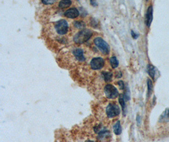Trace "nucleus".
I'll return each mask as SVG.
<instances>
[{
	"label": "nucleus",
	"instance_id": "obj_1",
	"mask_svg": "<svg viewBox=\"0 0 169 142\" xmlns=\"http://www.w3.org/2000/svg\"><path fill=\"white\" fill-rule=\"evenodd\" d=\"M92 31L84 29L77 32L74 37V41L77 44H83L87 41L92 36Z\"/></svg>",
	"mask_w": 169,
	"mask_h": 142
},
{
	"label": "nucleus",
	"instance_id": "obj_2",
	"mask_svg": "<svg viewBox=\"0 0 169 142\" xmlns=\"http://www.w3.org/2000/svg\"><path fill=\"white\" fill-rule=\"evenodd\" d=\"M94 43L103 54L108 55L110 53L109 45L101 37H96L94 40Z\"/></svg>",
	"mask_w": 169,
	"mask_h": 142
},
{
	"label": "nucleus",
	"instance_id": "obj_3",
	"mask_svg": "<svg viewBox=\"0 0 169 142\" xmlns=\"http://www.w3.org/2000/svg\"><path fill=\"white\" fill-rule=\"evenodd\" d=\"M55 29L59 35H65L68 32L69 24L65 20H60L55 23Z\"/></svg>",
	"mask_w": 169,
	"mask_h": 142
},
{
	"label": "nucleus",
	"instance_id": "obj_4",
	"mask_svg": "<svg viewBox=\"0 0 169 142\" xmlns=\"http://www.w3.org/2000/svg\"><path fill=\"white\" fill-rule=\"evenodd\" d=\"M104 91H105L106 97L110 99H115L119 95L118 90L116 89V88L113 85L110 84H108L105 87Z\"/></svg>",
	"mask_w": 169,
	"mask_h": 142
},
{
	"label": "nucleus",
	"instance_id": "obj_5",
	"mask_svg": "<svg viewBox=\"0 0 169 142\" xmlns=\"http://www.w3.org/2000/svg\"><path fill=\"white\" fill-rule=\"evenodd\" d=\"M120 112L119 107L115 104H109L106 108V114L109 118H112L118 116Z\"/></svg>",
	"mask_w": 169,
	"mask_h": 142
},
{
	"label": "nucleus",
	"instance_id": "obj_6",
	"mask_svg": "<svg viewBox=\"0 0 169 142\" xmlns=\"http://www.w3.org/2000/svg\"><path fill=\"white\" fill-rule=\"evenodd\" d=\"M105 65V61L100 57L93 58L90 63V66L92 70H98L101 69Z\"/></svg>",
	"mask_w": 169,
	"mask_h": 142
},
{
	"label": "nucleus",
	"instance_id": "obj_7",
	"mask_svg": "<svg viewBox=\"0 0 169 142\" xmlns=\"http://www.w3.org/2000/svg\"><path fill=\"white\" fill-rule=\"evenodd\" d=\"M73 55L77 61L82 62L84 61L86 58L84 55V51L80 48H77L73 51Z\"/></svg>",
	"mask_w": 169,
	"mask_h": 142
},
{
	"label": "nucleus",
	"instance_id": "obj_8",
	"mask_svg": "<svg viewBox=\"0 0 169 142\" xmlns=\"http://www.w3.org/2000/svg\"><path fill=\"white\" fill-rule=\"evenodd\" d=\"M64 15L69 18H75L79 15V11L75 8H72L65 12Z\"/></svg>",
	"mask_w": 169,
	"mask_h": 142
},
{
	"label": "nucleus",
	"instance_id": "obj_9",
	"mask_svg": "<svg viewBox=\"0 0 169 142\" xmlns=\"http://www.w3.org/2000/svg\"><path fill=\"white\" fill-rule=\"evenodd\" d=\"M153 6L150 5L146 11V24L147 25L148 27H150V25L151 24V22L153 21Z\"/></svg>",
	"mask_w": 169,
	"mask_h": 142
},
{
	"label": "nucleus",
	"instance_id": "obj_10",
	"mask_svg": "<svg viewBox=\"0 0 169 142\" xmlns=\"http://www.w3.org/2000/svg\"><path fill=\"white\" fill-rule=\"evenodd\" d=\"M159 121L160 123H168L169 122V108H167L160 115Z\"/></svg>",
	"mask_w": 169,
	"mask_h": 142
},
{
	"label": "nucleus",
	"instance_id": "obj_11",
	"mask_svg": "<svg viewBox=\"0 0 169 142\" xmlns=\"http://www.w3.org/2000/svg\"><path fill=\"white\" fill-rule=\"evenodd\" d=\"M147 71L149 75L153 79H154L156 75V68L154 66L151 65V64H148L147 67Z\"/></svg>",
	"mask_w": 169,
	"mask_h": 142
},
{
	"label": "nucleus",
	"instance_id": "obj_12",
	"mask_svg": "<svg viewBox=\"0 0 169 142\" xmlns=\"http://www.w3.org/2000/svg\"><path fill=\"white\" fill-rule=\"evenodd\" d=\"M113 131L114 133L116 135H119L121 134L122 133V127L120 125V123L119 121H118L116 122L114 126H113Z\"/></svg>",
	"mask_w": 169,
	"mask_h": 142
},
{
	"label": "nucleus",
	"instance_id": "obj_13",
	"mask_svg": "<svg viewBox=\"0 0 169 142\" xmlns=\"http://www.w3.org/2000/svg\"><path fill=\"white\" fill-rule=\"evenodd\" d=\"M102 75L104 80L106 82H110L112 79V73L109 71H103L102 73Z\"/></svg>",
	"mask_w": 169,
	"mask_h": 142
},
{
	"label": "nucleus",
	"instance_id": "obj_14",
	"mask_svg": "<svg viewBox=\"0 0 169 142\" xmlns=\"http://www.w3.org/2000/svg\"><path fill=\"white\" fill-rule=\"evenodd\" d=\"M119 61L115 56H113L110 58V64L113 68H117L119 66Z\"/></svg>",
	"mask_w": 169,
	"mask_h": 142
},
{
	"label": "nucleus",
	"instance_id": "obj_15",
	"mask_svg": "<svg viewBox=\"0 0 169 142\" xmlns=\"http://www.w3.org/2000/svg\"><path fill=\"white\" fill-rule=\"evenodd\" d=\"M74 25L77 28V29H84L86 26V24L84 22L80 21V20H77L74 22Z\"/></svg>",
	"mask_w": 169,
	"mask_h": 142
},
{
	"label": "nucleus",
	"instance_id": "obj_16",
	"mask_svg": "<svg viewBox=\"0 0 169 142\" xmlns=\"http://www.w3.org/2000/svg\"><path fill=\"white\" fill-rule=\"evenodd\" d=\"M72 5L71 1H61L59 3V7L61 8H65Z\"/></svg>",
	"mask_w": 169,
	"mask_h": 142
},
{
	"label": "nucleus",
	"instance_id": "obj_17",
	"mask_svg": "<svg viewBox=\"0 0 169 142\" xmlns=\"http://www.w3.org/2000/svg\"><path fill=\"white\" fill-rule=\"evenodd\" d=\"M148 95L150 96L152 92H153V83L152 82L150 79H148Z\"/></svg>",
	"mask_w": 169,
	"mask_h": 142
},
{
	"label": "nucleus",
	"instance_id": "obj_18",
	"mask_svg": "<svg viewBox=\"0 0 169 142\" xmlns=\"http://www.w3.org/2000/svg\"><path fill=\"white\" fill-rule=\"evenodd\" d=\"M119 100L120 104V105H121V106H122V109H123L124 112H125V100H124V95H121L119 97Z\"/></svg>",
	"mask_w": 169,
	"mask_h": 142
},
{
	"label": "nucleus",
	"instance_id": "obj_19",
	"mask_svg": "<svg viewBox=\"0 0 169 142\" xmlns=\"http://www.w3.org/2000/svg\"><path fill=\"white\" fill-rule=\"evenodd\" d=\"M55 2V1H54V0H52V1H51V0H43L42 1V3L44 5H51V4H53Z\"/></svg>",
	"mask_w": 169,
	"mask_h": 142
},
{
	"label": "nucleus",
	"instance_id": "obj_20",
	"mask_svg": "<svg viewBox=\"0 0 169 142\" xmlns=\"http://www.w3.org/2000/svg\"><path fill=\"white\" fill-rule=\"evenodd\" d=\"M131 35H132V37H133L134 39H136L139 37V34L135 33L134 31H133V30H131Z\"/></svg>",
	"mask_w": 169,
	"mask_h": 142
},
{
	"label": "nucleus",
	"instance_id": "obj_21",
	"mask_svg": "<svg viewBox=\"0 0 169 142\" xmlns=\"http://www.w3.org/2000/svg\"><path fill=\"white\" fill-rule=\"evenodd\" d=\"M118 85H119L120 89H124V82L122 81H119L118 82Z\"/></svg>",
	"mask_w": 169,
	"mask_h": 142
},
{
	"label": "nucleus",
	"instance_id": "obj_22",
	"mask_svg": "<svg viewBox=\"0 0 169 142\" xmlns=\"http://www.w3.org/2000/svg\"><path fill=\"white\" fill-rule=\"evenodd\" d=\"M91 4L93 6H96L97 5H98V3H97V2H95V1H91Z\"/></svg>",
	"mask_w": 169,
	"mask_h": 142
},
{
	"label": "nucleus",
	"instance_id": "obj_23",
	"mask_svg": "<svg viewBox=\"0 0 169 142\" xmlns=\"http://www.w3.org/2000/svg\"><path fill=\"white\" fill-rule=\"evenodd\" d=\"M86 142H94V141H87Z\"/></svg>",
	"mask_w": 169,
	"mask_h": 142
}]
</instances>
